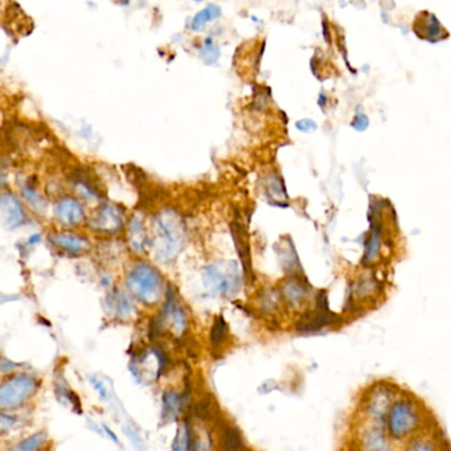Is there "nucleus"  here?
Wrapping results in <instances>:
<instances>
[{
    "label": "nucleus",
    "mask_w": 451,
    "mask_h": 451,
    "mask_svg": "<svg viewBox=\"0 0 451 451\" xmlns=\"http://www.w3.org/2000/svg\"><path fill=\"white\" fill-rule=\"evenodd\" d=\"M154 248L161 261L172 260L181 251L185 239L183 221L172 211H163L154 221Z\"/></svg>",
    "instance_id": "nucleus-1"
},
{
    "label": "nucleus",
    "mask_w": 451,
    "mask_h": 451,
    "mask_svg": "<svg viewBox=\"0 0 451 451\" xmlns=\"http://www.w3.org/2000/svg\"><path fill=\"white\" fill-rule=\"evenodd\" d=\"M126 286L130 297L146 306H154L161 301L164 282L158 269L150 263L139 262L127 273Z\"/></svg>",
    "instance_id": "nucleus-2"
},
{
    "label": "nucleus",
    "mask_w": 451,
    "mask_h": 451,
    "mask_svg": "<svg viewBox=\"0 0 451 451\" xmlns=\"http://www.w3.org/2000/svg\"><path fill=\"white\" fill-rule=\"evenodd\" d=\"M39 389V381L28 373H13L0 382V411L18 409Z\"/></svg>",
    "instance_id": "nucleus-3"
},
{
    "label": "nucleus",
    "mask_w": 451,
    "mask_h": 451,
    "mask_svg": "<svg viewBox=\"0 0 451 451\" xmlns=\"http://www.w3.org/2000/svg\"><path fill=\"white\" fill-rule=\"evenodd\" d=\"M204 283L213 294L232 297L240 290V270L234 262L213 263L205 268Z\"/></svg>",
    "instance_id": "nucleus-4"
},
{
    "label": "nucleus",
    "mask_w": 451,
    "mask_h": 451,
    "mask_svg": "<svg viewBox=\"0 0 451 451\" xmlns=\"http://www.w3.org/2000/svg\"><path fill=\"white\" fill-rule=\"evenodd\" d=\"M421 422L418 408L409 400L394 402L388 411L387 426L393 438L401 440L417 430Z\"/></svg>",
    "instance_id": "nucleus-5"
},
{
    "label": "nucleus",
    "mask_w": 451,
    "mask_h": 451,
    "mask_svg": "<svg viewBox=\"0 0 451 451\" xmlns=\"http://www.w3.org/2000/svg\"><path fill=\"white\" fill-rule=\"evenodd\" d=\"M89 225L101 234H117L123 228V213L110 202H102L91 215Z\"/></svg>",
    "instance_id": "nucleus-6"
},
{
    "label": "nucleus",
    "mask_w": 451,
    "mask_h": 451,
    "mask_svg": "<svg viewBox=\"0 0 451 451\" xmlns=\"http://www.w3.org/2000/svg\"><path fill=\"white\" fill-rule=\"evenodd\" d=\"M53 213L57 221L65 227H76L86 220V212L82 202L72 196L56 201Z\"/></svg>",
    "instance_id": "nucleus-7"
},
{
    "label": "nucleus",
    "mask_w": 451,
    "mask_h": 451,
    "mask_svg": "<svg viewBox=\"0 0 451 451\" xmlns=\"http://www.w3.org/2000/svg\"><path fill=\"white\" fill-rule=\"evenodd\" d=\"M0 220L10 228H19L25 221V211L21 202L13 193H0Z\"/></svg>",
    "instance_id": "nucleus-8"
},
{
    "label": "nucleus",
    "mask_w": 451,
    "mask_h": 451,
    "mask_svg": "<svg viewBox=\"0 0 451 451\" xmlns=\"http://www.w3.org/2000/svg\"><path fill=\"white\" fill-rule=\"evenodd\" d=\"M50 242L71 256H81L91 249V242L86 237L72 232H57L50 236Z\"/></svg>",
    "instance_id": "nucleus-9"
},
{
    "label": "nucleus",
    "mask_w": 451,
    "mask_h": 451,
    "mask_svg": "<svg viewBox=\"0 0 451 451\" xmlns=\"http://www.w3.org/2000/svg\"><path fill=\"white\" fill-rule=\"evenodd\" d=\"M339 321V316L332 314L331 311L316 310L304 315L301 321L297 323V330L299 332H315L321 329L332 326Z\"/></svg>",
    "instance_id": "nucleus-10"
},
{
    "label": "nucleus",
    "mask_w": 451,
    "mask_h": 451,
    "mask_svg": "<svg viewBox=\"0 0 451 451\" xmlns=\"http://www.w3.org/2000/svg\"><path fill=\"white\" fill-rule=\"evenodd\" d=\"M232 236L236 242V248L239 251L245 275L249 278L253 275V273H251V246H249L248 232L241 225V222L234 221L232 224Z\"/></svg>",
    "instance_id": "nucleus-11"
},
{
    "label": "nucleus",
    "mask_w": 451,
    "mask_h": 451,
    "mask_svg": "<svg viewBox=\"0 0 451 451\" xmlns=\"http://www.w3.org/2000/svg\"><path fill=\"white\" fill-rule=\"evenodd\" d=\"M281 294L291 306H299L309 295V287L299 277H291L282 283Z\"/></svg>",
    "instance_id": "nucleus-12"
},
{
    "label": "nucleus",
    "mask_w": 451,
    "mask_h": 451,
    "mask_svg": "<svg viewBox=\"0 0 451 451\" xmlns=\"http://www.w3.org/2000/svg\"><path fill=\"white\" fill-rule=\"evenodd\" d=\"M392 392L391 388L376 387L372 389L368 399H367V409L376 417H382L385 413L389 411L391 405Z\"/></svg>",
    "instance_id": "nucleus-13"
},
{
    "label": "nucleus",
    "mask_w": 451,
    "mask_h": 451,
    "mask_svg": "<svg viewBox=\"0 0 451 451\" xmlns=\"http://www.w3.org/2000/svg\"><path fill=\"white\" fill-rule=\"evenodd\" d=\"M73 183H74V187L79 190L80 193H82V196L85 199H101L102 198L100 184L91 173H88L85 171H79L77 173L74 172Z\"/></svg>",
    "instance_id": "nucleus-14"
},
{
    "label": "nucleus",
    "mask_w": 451,
    "mask_h": 451,
    "mask_svg": "<svg viewBox=\"0 0 451 451\" xmlns=\"http://www.w3.org/2000/svg\"><path fill=\"white\" fill-rule=\"evenodd\" d=\"M183 404H184V396L181 393L173 391L164 392L161 418L167 422L175 421L183 411Z\"/></svg>",
    "instance_id": "nucleus-15"
},
{
    "label": "nucleus",
    "mask_w": 451,
    "mask_h": 451,
    "mask_svg": "<svg viewBox=\"0 0 451 451\" xmlns=\"http://www.w3.org/2000/svg\"><path fill=\"white\" fill-rule=\"evenodd\" d=\"M109 309L115 312L120 318H130L132 312L135 311L134 302L131 299L130 294L125 291H115L109 295Z\"/></svg>",
    "instance_id": "nucleus-16"
},
{
    "label": "nucleus",
    "mask_w": 451,
    "mask_h": 451,
    "mask_svg": "<svg viewBox=\"0 0 451 451\" xmlns=\"http://www.w3.org/2000/svg\"><path fill=\"white\" fill-rule=\"evenodd\" d=\"M129 244L135 251H142L149 245V237L144 229L143 221L139 217H132L129 222Z\"/></svg>",
    "instance_id": "nucleus-17"
},
{
    "label": "nucleus",
    "mask_w": 451,
    "mask_h": 451,
    "mask_svg": "<svg viewBox=\"0 0 451 451\" xmlns=\"http://www.w3.org/2000/svg\"><path fill=\"white\" fill-rule=\"evenodd\" d=\"M221 445L225 451H248L240 431L229 423H222L221 426Z\"/></svg>",
    "instance_id": "nucleus-18"
},
{
    "label": "nucleus",
    "mask_w": 451,
    "mask_h": 451,
    "mask_svg": "<svg viewBox=\"0 0 451 451\" xmlns=\"http://www.w3.org/2000/svg\"><path fill=\"white\" fill-rule=\"evenodd\" d=\"M362 447L364 451H391L387 437L380 429L376 428L365 431L362 437Z\"/></svg>",
    "instance_id": "nucleus-19"
},
{
    "label": "nucleus",
    "mask_w": 451,
    "mask_h": 451,
    "mask_svg": "<svg viewBox=\"0 0 451 451\" xmlns=\"http://www.w3.org/2000/svg\"><path fill=\"white\" fill-rule=\"evenodd\" d=\"M420 24V28H416L417 33L421 38H428L429 40L434 39L437 36H440V32L442 30V25L440 24L438 19L431 15L429 12H423L421 16L418 18V21L416 23V25Z\"/></svg>",
    "instance_id": "nucleus-20"
},
{
    "label": "nucleus",
    "mask_w": 451,
    "mask_h": 451,
    "mask_svg": "<svg viewBox=\"0 0 451 451\" xmlns=\"http://www.w3.org/2000/svg\"><path fill=\"white\" fill-rule=\"evenodd\" d=\"M380 224H372V229L368 234V239L365 241V251H364V258L362 263H371L377 257V253L380 249Z\"/></svg>",
    "instance_id": "nucleus-21"
},
{
    "label": "nucleus",
    "mask_w": 451,
    "mask_h": 451,
    "mask_svg": "<svg viewBox=\"0 0 451 451\" xmlns=\"http://www.w3.org/2000/svg\"><path fill=\"white\" fill-rule=\"evenodd\" d=\"M48 441V435L45 431H38L30 434V437L15 443L7 451H41L40 449Z\"/></svg>",
    "instance_id": "nucleus-22"
},
{
    "label": "nucleus",
    "mask_w": 451,
    "mask_h": 451,
    "mask_svg": "<svg viewBox=\"0 0 451 451\" xmlns=\"http://www.w3.org/2000/svg\"><path fill=\"white\" fill-rule=\"evenodd\" d=\"M229 338V329L222 316H217L211 329V346L213 350H221Z\"/></svg>",
    "instance_id": "nucleus-23"
},
{
    "label": "nucleus",
    "mask_w": 451,
    "mask_h": 451,
    "mask_svg": "<svg viewBox=\"0 0 451 451\" xmlns=\"http://www.w3.org/2000/svg\"><path fill=\"white\" fill-rule=\"evenodd\" d=\"M193 443V435L188 423H183L179 426L175 440L172 443V451H190Z\"/></svg>",
    "instance_id": "nucleus-24"
},
{
    "label": "nucleus",
    "mask_w": 451,
    "mask_h": 451,
    "mask_svg": "<svg viewBox=\"0 0 451 451\" xmlns=\"http://www.w3.org/2000/svg\"><path fill=\"white\" fill-rule=\"evenodd\" d=\"M217 16H220V7H217V6H215V4H210L207 8L200 11V12L193 18V21H192V30H200L201 28L205 25L207 21H212V19H215V18H217Z\"/></svg>",
    "instance_id": "nucleus-25"
},
{
    "label": "nucleus",
    "mask_w": 451,
    "mask_h": 451,
    "mask_svg": "<svg viewBox=\"0 0 451 451\" xmlns=\"http://www.w3.org/2000/svg\"><path fill=\"white\" fill-rule=\"evenodd\" d=\"M266 192L270 195L273 199H281L282 196L286 199V192L283 188L281 178L275 175H269V179L266 181Z\"/></svg>",
    "instance_id": "nucleus-26"
},
{
    "label": "nucleus",
    "mask_w": 451,
    "mask_h": 451,
    "mask_svg": "<svg viewBox=\"0 0 451 451\" xmlns=\"http://www.w3.org/2000/svg\"><path fill=\"white\" fill-rule=\"evenodd\" d=\"M19 418L13 414H8L6 411H0V434H6L10 433L11 430L15 429V426L18 425Z\"/></svg>",
    "instance_id": "nucleus-27"
},
{
    "label": "nucleus",
    "mask_w": 451,
    "mask_h": 451,
    "mask_svg": "<svg viewBox=\"0 0 451 451\" xmlns=\"http://www.w3.org/2000/svg\"><path fill=\"white\" fill-rule=\"evenodd\" d=\"M21 190L24 193L25 200L28 201L35 210H39L44 205V201L41 200L40 195L38 193V190H35L32 185H24Z\"/></svg>",
    "instance_id": "nucleus-28"
},
{
    "label": "nucleus",
    "mask_w": 451,
    "mask_h": 451,
    "mask_svg": "<svg viewBox=\"0 0 451 451\" xmlns=\"http://www.w3.org/2000/svg\"><path fill=\"white\" fill-rule=\"evenodd\" d=\"M406 451H438V449L433 442L423 440V438H417L408 445Z\"/></svg>",
    "instance_id": "nucleus-29"
},
{
    "label": "nucleus",
    "mask_w": 451,
    "mask_h": 451,
    "mask_svg": "<svg viewBox=\"0 0 451 451\" xmlns=\"http://www.w3.org/2000/svg\"><path fill=\"white\" fill-rule=\"evenodd\" d=\"M211 450V438L210 435H199L195 438L192 443V450L190 451H210Z\"/></svg>",
    "instance_id": "nucleus-30"
},
{
    "label": "nucleus",
    "mask_w": 451,
    "mask_h": 451,
    "mask_svg": "<svg viewBox=\"0 0 451 451\" xmlns=\"http://www.w3.org/2000/svg\"><path fill=\"white\" fill-rule=\"evenodd\" d=\"M89 380H91L94 391L100 394L101 400H108L109 399V392H108V388L103 385V382L96 376H93Z\"/></svg>",
    "instance_id": "nucleus-31"
},
{
    "label": "nucleus",
    "mask_w": 451,
    "mask_h": 451,
    "mask_svg": "<svg viewBox=\"0 0 451 451\" xmlns=\"http://www.w3.org/2000/svg\"><path fill=\"white\" fill-rule=\"evenodd\" d=\"M297 129L298 130L304 131V132H310V131L316 130L318 125L311 120H301L297 122Z\"/></svg>",
    "instance_id": "nucleus-32"
},
{
    "label": "nucleus",
    "mask_w": 451,
    "mask_h": 451,
    "mask_svg": "<svg viewBox=\"0 0 451 451\" xmlns=\"http://www.w3.org/2000/svg\"><path fill=\"white\" fill-rule=\"evenodd\" d=\"M352 127L359 131L365 130L368 127V118L365 115H356L352 122Z\"/></svg>",
    "instance_id": "nucleus-33"
},
{
    "label": "nucleus",
    "mask_w": 451,
    "mask_h": 451,
    "mask_svg": "<svg viewBox=\"0 0 451 451\" xmlns=\"http://www.w3.org/2000/svg\"><path fill=\"white\" fill-rule=\"evenodd\" d=\"M103 430L105 433L109 435L111 438V441L114 442V443H120L118 441V438H117V435H115V433L114 431H111L110 428L109 426H106V425H103Z\"/></svg>",
    "instance_id": "nucleus-34"
}]
</instances>
